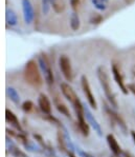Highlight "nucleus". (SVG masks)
Returning <instances> with one entry per match:
<instances>
[{
	"mask_svg": "<svg viewBox=\"0 0 135 157\" xmlns=\"http://www.w3.org/2000/svg\"><path fill=\"white\" fill-rule=\"evenodd\" d=\"M24 79L33 88H41L43 84L41 73L35 60H29L24 66Z\"/></svg>",
	"mask_w": 135,
	"mask_h": 157,
	"instance_id": "1",
	"label": "nucleus"
},
{
	"mask_svg": "<svg viewBox=\"0 0 135 157\" xmlns=\"http://www.w3.org/2000/svg\"><path fill=\"white\" fill-rule=\"evenodd\" d=\"M96 73H98V78L99 80V83H101V87H102V89H103L104 93H105V96H106V98L108 99L110 106L112 107L113 109H117L118 108L117 101H116V99H115V96H114V94H113L112 89H111V87H110L109 77H108L107 73H106V70L103 66H99L98 69V71H96Z\"/></svg>",
	"mask_w": 135,
	"mask_h": 157,
	"instance_id": "2",
	"label": "nucleus"
},
{
	"mask_svg": "<svg viewBox=\"0 0 135 157\" xmlns=\"http://www.w3.org/2000/svg\"><path fill=\"white\" fill-rule=\"evenodd\" d=\"M61 91H62L64 96L66 97V99L72 104L75 114L84 112V104L82 103L81 100L79 99V97H78V95L75 94V92L73 91V89L68 83H61Z\"/></svg>",
	"mask_w": 135,
	"mask_h": 157,
	"instance_id": "3",
	"label": "nucleus"
},
{
	"mask_svg": "<svg viewBox=\"0 0 135 157\" xmlns=\"http://www.w3.org/2000/svg\"><path fill=\"white\" fill-rule=\"evenodd\" d=\"M38 63H39L40 69H41L42 73H43L44 79L47 84H49V85L54 84V73L50 68V63H49L48 59H47L45 54H41V55L38 57Z\"/></svg>",
	"mask_w": 135,
	"mask_h": 157,
	"instance_id": "4",
	"label": "nucleus"
},
{
	"mask_svg": "<svg viewBox=\"0 0 135 157\" xmlns=\"http://www.w3.org/2000/svg\"><path fill=\"white\" fill-rule=\"evenodd\" d=\"M59 66L62 72L63 76L67 81H71L72 80V68L70 59L66 55H62L59 58Z\"/></svg>",
	"mask_w": 135,
	"mask_h": 157,
	"instance_id": "5",
	"label": "nucleus"
},
{
	"mask_svg": "<svg viewBox=\"0 0 135 157\" xmlns=\"http://www.w3.org/2000/svg\"><path fill=\"white\" fill-rule=\"evenodd\" d=\"M104 110H105V112L107 113V115L110 117V119L112 120L113 123H115L116 125H118V128H119V129L122 130L124 133H127L126 123H125L124 119H123V118L118 115L116 112H115L114 110H112V109H111V107L107 106L106 103H104Z\"/></svg>",
	"mask_w": 135,
	"mask_h": 157,
	"instance_id": "6",
	"label": "nucleus"
},
{
	"mask_svg": "<svg viewBox=\"0 0 135 157\" xmlns=\"http://www.w3.org/2000/svg\"><path fill=\"white\" fill-rule=\"evenodd\" d=\"M81 83H82V89H83V92L85 94V97H86L87 101H88L89 106L91 107L92 109L95 110L98 108V104H96V101H95V98H94L93 94L91 92V89H90V85H89V82H88V79L85 75L82 76L81 78Z\"/></svg>",
	"mask_w": 135,
	"mask_h": 157,
	"instance_id": "7",
	"label": "nucleus"
},
{
	"mask_svg": "<svg viewBox=\"0 0 135 157\" xmlns=\"http://www.w3.org/2000/svg\"><path fill=\"white\" fill-rule=\"evenodd\" d=\"M22 9H23V17L26 24H30L34 21L35 12L33 4L29 0H22Z\"/></svg>",
	"mask_w": 135,
	"mask_h": 157,
	"instance_id": "8",
	"label": "nucleus"
},
{
	"mask_svg": "<svg viewBox=\"0 0 135 157\" xmlns=\"http://www.w3.org/2000/svg\"><path fill=\"white\" fill-rule=\"evenodd\" d=\"M84 115H85V118H86L87 122L93 128V130L96 132V134H98L99 136H102V135H103V131H102L101 125H99V123L98 122V120L94 118V116L92 115L89 108L86 106H84Z\"/></svg>",
	"mask_w": 135,
	"mask_h": 157,
	"instance_id": "9",
	"label": "nucleus"
},
{
	"mask_svg": "<svg viewBox=\"0 0 135 157\" xmlns=\"http://www.w3.org/2000/svg\"><path fill=\"white\" fill-rule=\"evenodd\" d=\"M111 70H112V74H113V77H114L115 82H116L117 85L119 87V90L124 93V94H128V91H129V90H128L127 85L125 84L124 79H123V76L120 74V72L116 66V65H112V69H111Z\"/></svg>",
	"mask_w": 135,
	"mask_h": 157,
	"instance_id": "10",
	"label": "nucleus"
},
{
	"mask_svg": "<svg viewBox=\"0 0 135 157\" xmlns=\"http://www.w3.org/2000/svg\"><path fill=\"white\" fill-rule=\"evenodd\" d=\"M107 142L109 144V148H110L111 152L113 153V155L116 157H122L124 155L119 144H118V142L116 141V139H115L114 135H112V134L107 135Z\"/></svg>",
	"mask_w": 135,
	"mask_h": 157,
	"instance_id": "11",
	"label": "nucleus"
},
{
	"mask_svg": "<svg viewBox=\"0 0 135 157\" xmlns=\"http://www.w3.org/2000/svg\"><path fill=\"white\" fill-rule=\"evenodd\" d=\"M38 104H39V108L45 115H50L51 113V104L49 101L48 97L44 94H40L39 98H38Z\"/></svg>",
	"mask_w": 135,
	"mask_h": 157,
	"instance_id": "12",
	"label": "nucleus"
},
{
	"mask_svg": "<svg viewBox=\"0 0 135 157\" xmlns=\"http://www.w3.org/2000/svg\"><path fill=\"white\" fill-rule=\"evenodd\" d=\"M5 120H6V122L11 123V125H13L16 130H18L19 133L23 132L22 127H21L20 122H19L17 116H16L12 111H9V109H6V110H5Z\"/></svg>",
	"mask_w": 135,
	"mask_h": 157,
	"instance_id": "13",
	"label": "nucleus"
},
{
	"mask_svg": "<svg viewBox=\"0 0 135 157\" xmlns=\"http://www.w3.org/2000/svg\"><path fill=\"white\" fill-rule=\"evenodd\" d=\"M6 148H8V152L9 151L11 152V154L14 157H27L26 154L23 151H21V150L12 141V139H9V136H6Z\"/></svg>",
	"mask_w": 135,
	"mask_h": 157,
	"instance_id": "14",
	"label": "nucleus"
},
{
	"mask_svg": "<svg viewBox=\"0 0 135 157\" xmlns=\"http://www.w3.org/2000/svg\"><path fill=\"white\" fill-rule=\"evenodd\" d=\"M77 118H78V125H79L82 134L84 135V136H88L89 135V125H88V122H87L86 118H85L84 112H83V113L77 114Z\"/></svg>",
	"mask_w": 135,
	"mask_h": 157,
	"instance_id": "15",
	"label": "nucleus"
},
{
	"mask_svg": "<svg viewBox=\"0 0 135 157\" xmlns=\"http://www.w3.org/2000/svg\"><path fill=\"white\" fill-rule=\"evenodd\" d=\"M5 21H6V25H11V27H14V25L17 24L18 22V17L16 15V13L11 9H6L5 11Z\"/></svg>",
	"mask_w": 135,
	"mask_h": 157,
	"instance_id": "16",
	"label": "nucleus"
},
{
	"mask_svg": "<svg viewBox=\"0 0 135 157\" xmlns=\"http://www.w3.org/2000/svg\"><path fill=\"white\" fill-rule=\"evenodd\" d=\"M81 27V20H80V17L78 15V13L73 12V13L70 15V28H71L72 31H78Z\"/></svg>",
	"mask_w": 135,
	"mask_h": 157,
	"instance_id": "17",
	"label": "nucleus"
},
{
	"mask_svg": "<svg viewBox=\"0 0 135 157\" xmlns=\"http://www.w3.org/2000/svg\"><path fill=\"white\" fill-rule=\"evenodd\" d=\"M6 94H8V96L11 98L12 101L15 102V103H19V101H20V96H19L17 91H16L14 88H8V89H6Z\"/></svg>",
	"mask_w": 135,
	"mask_h": 157,
	"instance_id": "18",
	"label": "nucleus"
},
{
	"mask_svg": "<svg viewBox=\"0 0 135 157\" xmlns=\"http://www.w3.org/2000/svg\"><path fill=\"white\" fill-rule=\"evenodd\" d=\"M109 0H92V3L99 11H105L108 6Z\"/></svg>",
	"mask_w": 135,
	"mask_h": 157,
	"instance_id": "19",
	"label": "nucleus"
},
{
	"mask_svg": "<svg viewBox=\"0 0 135 157\" xmlns=\"http://www.w3.org/2000/svg\"><path fill=\"white\" fill-rule=\"evenodd\" d=\"M56 107H57V110L60 112L61 114L65 115L66 117H69V118L71 117L69 111H68V108L64 103H62V102H56Z\"/></svg>",
	"mask_w": 135,
	"mask_h": 157,
	"instance_id": "20",
	"label": "nucleus"
},
{
	"mask_svg": "<svg viewBox=\"0 0 135 157\" xmlns=\"http://www.w3.org/2000/svg\"><path fill=\"white\" fill-rule=\"evenodd\" d=\"M53 8L57 13H61L65 6H64V2L62 0H56L53 2Z\"/></svg>",
	"mask_w": 135,
	"mask_h": 157,
	"instance_id": "21",
	"label": "nucleus"
},
{
	"mask_svg": "<svg viewBox=\"0 0 135 157\" xmlns=\"http://www.w3.org/2000/svg\"><path fill=\"white\" fill-rule=\"evenodd\" d=\"M23 144H24V147L28 150V151H32V152H39V153L41 152V150H40L39 147L36 146L35 144H33V142H29L28 140H27V141H25Z\"/></svg>",
	"mask_w": 135,
	"mask_h": 157,
	"instance_id": "22",
	"label": "nucleus"
},
{
	"mask_svg": "<svg viewBox=\"0 0 135 157\" xmlns=\"http://www.w3.org/2000/svg\"><path fill=\"white\" fill-rule=\"evenodd\" d=\"M53 0H42V12L44 15H47L50 9V3Z\"/></svg>",
	"mask_w": 135,
	"mask_h": 157,
	"instance_id": "23",
	"label": "nucleus"
},
{
	"mask_svg": "<svg viewBox=\"0 0 135 157\" xmlns=\"http://www.w3.org/2000/svg\"><path fill=\"white\" fill-rule=\"evenodd\" d=\"M33 107H34V104H33V102L30 100H26L24 101L22 103V110L25 112V113H28V112L32 111Z\"/></svg>",
	"mask_w": 135,
	"mask_h": 157,
	"instance_id": "24",
	"label": "nucleus"
},
{
	"mask_svg": "<svg viewBox=\"0 0 135 157\" xmlns=\"http://www.w3.org/2000/svg\"><path fill=\"white\" fill-rule=\"evenodd\" d=\"M34 138L36 139L40 144H41L42 148H44L45 150H49V149H47V147H46V144H45V142H44L43 138H42V137L40 136V135H38V134H34Z\"/></svg>",
	"mask_w": 135,
	"mask_h": 157,
	"instance_id": "25",
	"label": "nucleus"
},
{
	"mask_svg": "<svg viewBox=\"0 0 135 157\" xmlns=\"http://www.w3.org/2000/svg\"><path fill=\"white\" fill-rule=\"evenodd\" d=\"M102 16L101 15H94L93 17H92L91 19H90V22L92 23V24H98V23H99L102 21Z\"/></svg>",
	"mask_w": 135,
	"mask_h": 157,
	"instance_id": "26",
	"label": "nucleus"
},
{
	"mask_svg": "<svg viewBox=\"0 0 135 157\" xmlns=\"http://www.w3.org/2000/svg\"><path fill=\"white\" fill-rule=\"evenodd\" d=\"M70 3H71V6H72V9H75L79 6V3H80V1L79 0H70Z\"/></svg>",
	"mask_w": 135,
	"mask_h": 157,
	"instance_id": "27",
	"label": "nucleus"
},
{
	"mask_svg": "<svg viewBox=\"0 0 135 157\" xmlns=\"http://www.w3.org/2000/svg\"><path fill=\"white\" fill-rule=\"evenodd\" d=\"M127 88L129 89V91H131L135 95V84H134V83H129Z\"/></svg>",
	"mask_w": 135,
	"mask_h": 157,
	"instance_id": "28",
	"label": "nucleus"
},
{
	"mask_svg": "<svg viewBox=\"0 0 135 157\" xmlns=\"http://www.w3.org/2000/svg\"><path fill=\"white\" fill-rule=\"evenodd\" d=\"M78 152H79V154L80 155H82L83 157H93L92 155H90V154H88V153H85V152H83V151H81L79 148H78Z\"/></svg>",
	"mask_w": 135,
	"mask_h": 157,
	"instance_id": "29",
	"label": "nucleus"
},
{
	"mask_svg": "<svg viewBox=\"0 0 135 157\" xmlns=\"http://www.w3.org/2000/svg\"><path fill=\"white\" fill-rule=\"evenodd\" d=\"M131 135H132V138H133V141H134V144H135V131H132Z\"/></svg>",
	"mask_w": 135,
	"mask_h": 157,
	"instance_id": "30",
	"label": "nucleus"
},
{
	"mask_svg": "<svg viewBox=\"0 0 135 157\" xmlns=\"http://www.w3.org/2000/svg\"><path fill=\"white\" fill-rule=\"evenodd\" d=\"M68 155H69V157H75V156L71 153V152H68Z\"/></svg>",
	"mask_w": 135,
	"mask_h": 157,
	"instance_id": "31",
	"label": "nucleus"
},
{
	"mask_svg": "<svg viewBox=\"0 0 135 157\" xmlns=\"http://www.w3.org/2000/svg\"><path fill=\"white\" fill-rule=\"evenodd\" d=\"M124 156H125V157H132V156H130V155H128V154H124Z\"/></svg>",
	"mask_w": 135,
	"mask_h": 157,
	"instance_id": "32",
	"label": "nucleus"
}]
</instances>
